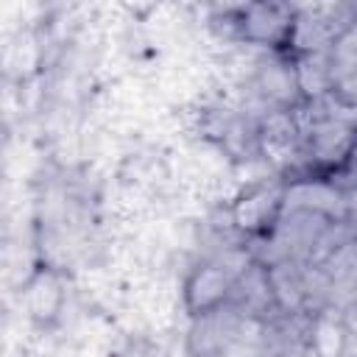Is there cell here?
Returning a JSON list of instances; mask_svg holds the SVG:
<instances>
[{
  "label": "cell",
  "mask_w": 357,
  "mask_h": 357,
  "mask_svg": "<svg viewBox=\"0 0 357 357\" xmlns=\"http://www.w3.org/2000/svg\"><path fill=\"white\" fill-rule=\"evenodd\" d=\"M234 284L237 276L215 259H206L201 265H195L190 271V276L184 279V304L190 310V315H215L220 312V307L226 301H231L234 296Z\"/></svg>",
  "instance_id": "2"
},
{
  "label": "cell",
  "mask_w": 357,
  "mask_h": 357,
  "mask_svg": "<svg viewBox=\"0 0 357 357\" xmlns=\"http://www.w3.org/2000/svg\"><path fill=\"white\" fill-rule=\"evenodd\" d=\"M284 201H287V190L284 184H268V181H257L251 187H245L234 204H231V223L240 234L248 237H273V231L282 223V212H284Z\"/></svg>",
  "instance_id": "1"
}]
</instances>
